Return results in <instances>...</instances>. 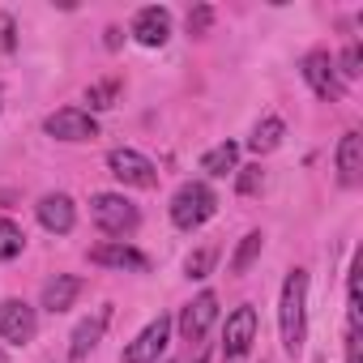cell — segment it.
Wrapping results in <instances>:
<instances>
[{
	"mask_svg": "<svg viewBox=\"0 0 363 363\" xmlns=\"http://www.w3.org/2000/svg\"><path fill=\"white\" fill-rule=\"evenodd\" d=\"M278 329H282V346L286 354L303 350V333H308V269H291L282 282V303H278Z\"/></svg>",
	"mask_w": 363,
	"mask_h": 363,
	"instance_id": "obj_1",
	"label": "cell"
},
{
	"mask_svg": "<svg viewBox=\"0 0 363 363\" xmlns=\"http://www.w3.org/2000/svg\"><path fill=\"white\" fill-rule=\"evenodd\" d=\"M214 214H218V197H214L210 184L189 179V184L175 189V197H171V223H175L179 231H197V227H206Z\"/></svg>",
	"mask_w": 363,
	"mask_h": 363,
	"instance_id": "obj_2",
	"label": "cell"
},
{
	"mask_svg": "<svg viewBox=\"0 0 363 363\" xmlns=\"http://www.w3.org/2000/svg\"><path fill=\"white\" fill-rule=\"evenodd\" d=\"M90 218H94V227H99L103 235H111V240H124V235H133V231L141 227L137 206H133L128 197H120V193H94V197H90Z\"/></svg>",
	"mask_w": 363,
	"mask_h": 363,
	"instance_id": "obj_3",
	"label": "cell"
},
{
	"mask_svg": "<svg viewBox=\"0 0 363 363\" xmlns=\"http://www.w3.org/2000/svg\"><path fill=\"white\" fill-rule=\"evenodd\" d=\"M107 171L120 179L124 189H154L158 184V167L141 150H128V145H120V150L107 154Z\"/></svg>",
	"mask_w": 363,
	"mask_h": 363,
	"instance_id": "obj_4",
	"label": "cell"
},
{
	"mask_svg": "<svg viewBox=\"0 0 363 363\" xmlns=\"http://www.w3.org/2000/svg\"><path fill=\"white\" fill-rule=\"evenodd\" d=\"M43 133L56 137V141L77 145V141H94V137H99V120H94L86 107H60V111H52V116L43 120Z\"/></svg>",
	"mask_w": 363,
	"mask_h": 363,
	"instance_id": "obj_5",
	"label": "cell"
},
{
	"mask_svg": "<svg viewBox=\"0 0 363 363\" xmlns=\"http://www.w3.org/2000/svg\"><path fill=\"white\" fill-rule=\"evenodd\" d=\"M303 82H308L312 94L325 99V103H337V99L346 94V90H342V77H337V65H333V56H329L325 48H316V52L303 56Z\"/></svg>",
	"mask_w": 363,
	"mask_h": 363,
	"instance_id": "obj_6",
	"label": "cell"
},
{
	"mask_svg": "<svg viewBox=\"0 0 363 363\" xmlns=\"http://www.w3.org/2000/svg\"><path fill=\"white\" fill-rule=\"evenodd\" d=\"M257 342V308L252 303H240L231 316H227V329H223V354L227 363H240Z\"/></svg>",
	"mask_w": 363,
	"mask_h": 363,
	"instance_id": "obj_7",
	"label": "cell"
},
{
	"mask_svg": "<svg viewBox=\"0 0 363 363\" xmlns=\"http://www.w3.org/2000/svg\"><path fill=\"white\" fill-rule=\"evenodd\" d=\"M167 342H171V316H154L128 346H124V354H120V363H158V354L167 350Z\"/></svg>",
	"mask_w": 363,
	"mask_h": 363,
	"instance_id": "obj_8",
	"label": "cell"
},
{
	"mask_svg": "<svg viewBox=\"0 0 363 363\" xmlns=\"http://www.w3.org/2000/svg\"><path fill=\"white\" fill-rule=\"evenodd\" d=\"M39 333V316L26 299H0V337L26 346Z\"/></svg>",
	"mask_w": 363,
	"mask_h": 363,
	"instance_id": "obj_9",
	"label": "cell"
},
{
	"mask_svg": "<svg viewBox=\"0 0 363 363\" xmlns=\"http://www.w3.org/2000/svg\"><path fill=\"white\" fill-rule=\"evenodd\" d=\"M214 320H218V295L201 291L193 303H184V312H179V337H184V342H201Z\"/></svg>",
	"mask_w": 363,
	"mask_h": 363,
	"instance_id": "obj_10",
	"label": "cell"
},
{
	"mask_svg": "<svg viewBox=\"0 0 363 363\" xmlns=\"http://www.w3.org/2000/svg\"><path fill=\"white\" fill-rule=\"evenodd\" d=\"M133 39H137L141 48H162V43L171 39V13H167L162 5L137 9V18H133Z\"/></svg>",
	"mask_w": 363,
	"mask_h": 363,
	"instance_id": "obj_11",
	"label": "cell"
},
{
	"mask_svg": "<svg viewBox=\"0 0 363 363\" xmlns=\"http://www.w3.org/2000/svg\"><path fill=\"white\" fill-rule=\"evenodd\" d=\"M35 214H39L43 231H52V235H69V231L77 227V206H73V197H65V193H48V197L35 206Z\"/></svg>",
	"mask_w": 363,
	"mask_h": 363,
	"instance_id": "obj_12",
	"label": "cell"
},
{
	"mask_svg": "<svg viewBox=\"0 0 363 363\" xmlns=\"http://www.w3.org/2000/svg\"><path fill=\"white\" fill-rule=\"evenodd\" d=\"M90 261L103 265V269H150L145 252H137V248L124 244V240H103V244H94V248H90Z\"/></svg>",
	"mask_w": 363,
	"mask_h": 363,
	"instance_id": "obj_13",
	"label": "cell"
},
{
	"mask_svg": "<svg viewBox=\"0 0 363 363\" xmlns=\"http://www.w3.org/2000/svg\"><path fill=\"white\" fill-rule=\"evenodd\" d=\"M107 325H111V308H99L94 316H86V320L73 329V337H69V359H73V363H82V359L103 342Z\"/></svg>",
	"mask_w": 363,
	"mask_h": 363,
	"instance_id": "obj_14",
	"label": "cell"
},
{
	"mask_svg": "<svg viewBox=\"0 0 363 363\" xmlns=\"http://www.w3.org/2000/svg\"><path fill=\"white\" fill-rule=\"evenodd\" d=\"M333 162H337V179H342V189H354L359 179H363V137H359L354 128H350V133H342Z\"/></svg>",
	"mask_w": 363,
	"mask_h": 363,
	"instance_id": "obj_15",
	"label": "cell"
},
{
	"mask_svg": "<svg viewBox=\"0 0 363 363\" xmlns=\"http://www.w3.org/2000/svg\"><path fill=\"white\" fill-rule=\"evenodd\" d=\"M77 295H82V278H77V274H56V278L43 286V308H48L52 316H60V312H69V308L77 303Z\"/></svg>",
	"mask_w": 363,
	"mask_h": 363,
	"instance_id": "obj_16",
	"label": "cell"
},
{
	"mask_svg": "<svg viewBox=\"0 0 363 363\" xmlns=\"http://www.w3.org/2000/svg\"><path fill=\"white\" fill-rule=\"evenodd\" d=\"M201 171H206V175H214V179H223V175H235V171H240V145H235V141H223V145L206 150V158H201Z\"/></svg>",
	"mask_w": 363,
	"mask_h": 363,
	"instance_id": "obj_17",
	"label": "cell"
},
{
	"mask_svg": "<svg viewBox=\"0 0 363 363\" xmlns=\"http://www.w3.org/2000/svg\"><path fill=\"white\" fill-rule=\"evenodd\" d=\"M282 137H286V124H282L278 116H265V120L252 128V137H248V150H252V154H274V150L282 145Z\"/></svg>",
	"mask_w": 363,
	"mask_h": 363,
	"instance_id": "obj_18",
	"label": "cell"
},
{
	"mask_svg": "<svg viewBox=\"0 0 363 363\" xmlns=\"http://www.w3.org/2000/svg\"><path fill=\"white\" fill-rule=\"evenodd\" d=\"M261 248H265V235H261V231H248V235L240 240V248L231 252V265H227V269H231L235 278H240V274H248V269L257 265V257H261Z\"/></svg>",
	"mask_w": 363,
	"mask_h": 363,
	"instance_id": "obj_19",
	"label": "cell"
},
{
	"mask_svg": "<svg viewBox=\"0 0 363 363\" xmlns=\"http://www.w3.org/2000/svg\"><path fill=\"white\" fill-rule=\"evenodd\" d=\"M22 248H26V231L13 218H0V261L22 257Z\"/></svg>",
	"mask_w": 363,
	"mask_h": 363,
	"instance_id": "obj_20",
	"label": "cell"
},
{
	"mask_svg": "<svg viewBox=\"0 0 363 363\" xmlns=\"http://www.w3.org/2000/svg\"><path fill=\"white\" fill-rule=\"evenodd\" d=\"M116 99H120V77L94 82V86L86 90V103H90V111H107V107H116Z\"/></svg>",
	"mask_w": 363,
	"mask_h": 363,
	"instance_id": "obj_21",
	"label": "cell"
},
{
	"mask_svg": "<svg viewBox=\"0 0 363 363\" xmlns=\"http://www.w3.org/2000/svg\"><path fill=\"white\" fill-rule=\"evenodd\" d=\"M214 261H218V248H214V244H206V248L189 252V261H184V274L201 282V278H210V274H214Z\"/></svg>",
	"mask_w": 363,
	"mask_h": 363,
	"instance_id": "obj_22",
	"label": "cell"
},
{
	"mask_svg": "<svg viewBox=\"0 0 363 363\" xmlns=\"http://www.w3.org/2000/svg\"><path fill=\"white\" fill-rule=\"evenodd\" d=\"M235 189H240V197H257L265 189V171L261 167H240L235 171Z\"/></svg>",
	"mask_w": 363,
	"mask_h": 363,
	"instance_id": "obj_23",
	"label": "cell"
},
{
	"mask_svg": "<svg viewBox=\"0 0 363 363\" xmlns=\"http://www.w3.org/2000/svg\"><path fill=\"white\" fill-rule=\"evenodd\" d=\"M210 26H214V9L210 5H197V9H189V35H210Z\"/></svg>",
	"mask_w": 363,
	"mask_h": 363,
	"instance_id": "obj_24",
	"label": "cell"
},
{
	"mask_svg": "<svg viewBox=\"0 0 363 363\" xmlns=\"http://www.w3.org/2000/svg\"><path fill=\"white\" fill-rule=\"evenodd\" d=\"M359 73H363V69H359V43H350V48L342 52V77H346V82H354Z\"/></svg>",
	"mask_w": 363,
	"mask_h": 363,
	"instance_id": "obj_25",
	"label": "cell"
},
{
	"mask_svg": "<svg viewBox=\"0 0 363 363\" xmlns=\"http://www.w3.org/2000/svg\"><path fill=\"white\" fill-rule=\"evenodd\" d=\"M346 363H363V354H359V329H350V337H346Z\"/></svg>",
	"mask_w": 363,
	"mask_h": 363,
	"instance_id": "obj_26",
	"label": "cell"
},
{
	"mask_svg": "<svg viewBox=\"0 0 363 363\" xmlns=\"http://www.w3.org/2000/svg\"><path fill=\"white\" fill-rule=\"evenodd\" d=\"M103 43H107V48H111V52H116V48H120V43H124V39H120V26H107V39H103Z\"/></svg>",
	"mask_w": 363,
	"mask_h": 363,
	"instance_id": "obj_27",
	"label": "cell"
},
{
	"mask_svg": "<svg viewBox=\"0 0 363 363\" xmlns=\"http://www.w3.org/2000/svg\"><path fill=\"white\" fill-rule=\"evenodd\" d=\"M171 363H206V354H197V359H171Z\"/></svg>",
	"mask_w": 363,
	"mask_h": 363,
	"instance_id": "obj_28",
	"label": "cell"
},
{
	"mask_svg": "<svg viewBox=\"0 0 363 363\" xmlns=\"http://www.w3.org/2000/svg\"><path fill=\"white\" fill-rule=\"evenodd\" d=\"M0 363H5V350H0Z\"/></svg>",
	"mask_w": 363,
	"mask_h": 363,
	"instance_id": "obj_29",
	"label": "cell"
},
{
	"mask_svg": "<svg viewBox=\"0 0 363 363\" xmlns=\"http://www.w3.org/2000/svg\"><path fill=\"white\" fill-rule=\"evenodd\" d=\"M0 99H5V90H0Z\"/></svg>",
	"mask_w": 363,
	"mask_h": 363,
	"instance_id": "obj_30",
	"label": "cell"
}]
</instances>
